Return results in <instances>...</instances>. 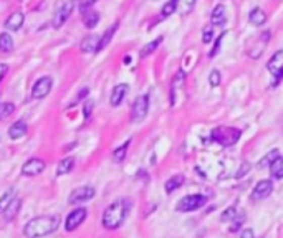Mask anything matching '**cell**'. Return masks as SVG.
I'll return each mask as SVG.
<instances>
[{
    "mask_svg": "<svg viewBox=\"0 0 283 238\" xmlns=\"http://www.w3.org/2000/svg\"><path fill=\"white\" fill-rule=\"evenodd\" d=\"M162 40H164V37H158V38H154L153 41H149V43H146L141 48V56L143 58H146L149 55H153V53L158 50V46L162 43Z\"/></svg>",
    "mask_w": 283,
    "mask_h": 238,
    "instance_id": "26",
    "label": "cell"
},
{
    "mask_svg": "<svg viewBox=\"0 0 283 238\" xmlns=\"http://www.w3.org/2000/svg\"><path fill=\"white\" fill-rule=\"evenodd\" d=\"M17 197V190L15 189H9L0 195V215H4V212L7 210V207L15 200Z\"/></svg>",
    "mask_w": 283,
    "mask_h": 238,
    "instance_id": "22",
    "label": "cell"
},
{
    "mask_svg": "<svg viewBox=\"0 0 283 238\" xmlns=\"http://www.w3.org/2000/svg\"><path fill=\"white\" fill-rule=\"evenodd\" d=\"M131 141H126L124 144H121L118 149H114L113 151V160L114 162H123L126 159V154H128V149H129Z\"/></svg>",
    "mask_w": 283,
    "mask_h": 238,
    "instance_id": "29",
    "label": "cell"
},
{
    "mask_svg": "<svg viewBox=\"0 0 283 238\" xmlns=\"http://www.w3.org/2000/svg\"><path fill=\"white\" fill-rule=\"evenodd\" d=\"M93 109H95V101L93 99H86L85 103H83V116H85V119H89Z\"/></svg>",
    "mask_w": 283,
    "mask_h": 238,
    "instance_id": "35",
    "label": "cell"
},
{
    "mask_svg": "<svg viewBox=\"0 0 283 238\" xmlns=\"http://www.w3.org/2000/svg\"><path fill=\"white\" fill-rule=\"evenodd\" d=\"M209 83H210V86H219L220 85V73H219V70H212V71H210Z\"/></svg>",
    "mask_w": 283,
    "mask_h": 238,
    "instance_id": "36",
    "label": "cell"
},
{
    "mask_svg": "<svg viewBox=\"0 0 283 238\" xmlns=\"http://www.w3.org/2000/svg\"><path fill=\"white\" fill-rule=\"evenodd\" d=\"M240 136H242V131L237 128H230V126H219L212 131L210 134V139L214 142H217L222 147H232L235 146Z\"/></svg>",
    "mask_w": 283,
    "mask_h": 238,
    "instance_id": "3",
    "label": "cell"
},
{
    "mask_svg": "<svg viewBox=\"0 0 283 238\" xmlns=\"http://www.w3.org/2000/svg\"><path fill=\"white\" fill-rule=\"evenodd\" d=\"M9 73V67L5 63H0V83L4 81V78H5V75Z\"/></svg>",
    "mask_w": 283,
    "mask_h": 238,
    "instance_id": "41",
    "label": "cell"
},
{
    "mask_svg": "<svg viewBox=\"0 0 283 238\" xmlns=\"http://www.w3.org/2000/svg\"><path fill=\"white\" fill-rule=\"evenodd\" d=\"M176 12H177V0H169V2H166L162 5L161 17L162 19H167V17H171L172 14H176Z\"/></svg>",
    "mask_w": 283,
    "mask_h": 238,
    "instance_id": "30",
    "label": "cell"
},
{
    "mask_svg": "<svg viewBox=\"0 0 283 238\" xmlns=\"http://www.w3.org/2000/svg\"><path fill=\"white\" fill-rule=\"evenodd\" d=\"M131 210V200L129 199H116L106 207L101 217V225L106 230H118L128 218V213Z\"/></svg>",
    "mask_w": 283,
    "mask_h": 238,
    "instance_id": "1",
    "label": "cell"
},
{
    "mask_svg": "<svg viewBox=\"0 0 283 238\" xmlns=\"http://www.w3.org/2000/svg\"><path fill=\"white\" fill-rule=\"evenodd\" d=\"M45 169H46V164H45L43 159L32 157V159H28L27 162L22 165V175H25V177H37V175L41 174V172H45Z\"/></svg>",
    "mask_w": 283,
    "mask_h": 238,
    "instance_id": "11",
    "label": "cell"
},
{
    "mask_svg": "<svg viewBox=\"0 0 283 238\" xmlns=\"http://www.w3.org/2000/svg\"><path fill=\"white\" fill-rule=\"evenodd\" d=\"M268 40H270V32L268 30H265L260 35H258L257 38H254V41L249 45V48H247V55H249L252 60H257L262 56L263 50L267 48L268 45Z\"/></svg>",
    "mask_w": 283,
    "mask_h": 238,
    "instance_id": "9",
    "label": "cell"
},
{
    "mask_svg": "<svg viewBox=\"0 0 283 238\" xmlns=\"http://www.w3.org/2000/svg\"><path fill=\"white\" fill-rule=\"evenodd\" d=\"M98 48H100V37L95 33L86 35L80 43V50L83 53H98Z\"/></svg>",
    "mask_w": 283,
    "mask_h": 238,
    "instance_id": "16",
    "label": "cell"
},
{
    "mask_svg": "<svg viewBox=\"0 0 283 238\" xmlns=\"http://www.w3.org/2000/svg\"><path fill=\"white\" fill-rule=\"evenodd\" d=\"M95 2L96 0H78V9H80V12H85L89 7H93Z\"/></svg>",
    "mask_w": 283,
    "mask_h": 238,
    "instance_id": "39",
    "label": "cell"
},
{
    "mask_svg": "<svg viewBox=\"0 0 283 238\" xmlns=\"http://www.w3.org/2000/svg\"><path fill=\"white\" fill-rule=\"evenodd\" d=\"M75 167V157H65L60 160V164H58V167H57V177H62V175H66V174H70L71 170H73Z\"/></svg>",
    "mask_w": 283,
    "mask_h": 238,
    "instance_id": "21",
    "label": "cell"
},
{
    "mask_svg": "<svg viewBox=\"0 0 283 238\" xmlns=\"http://www.w3.org/2000/svg\"><path fill=\"white\" fill-rule=\"evenodd\" d=\"M249 22L255 27H262L267 23V14H265L263 9H260V7L252 9V12L249 14Z\"/></svg>",
    "mask_w": 283,
    "mask_h": 238,
    "instance_id": "20",
    "label": "cell"
},
{
    "mask_svg": "<svg viewBox=\"0 0 283 238\" xmlns=\"http://www.w3.org/2000/svg\"><path fill=\"white\" fill-rule=\"evenodd\" d=\"M239 215V213H237V208L235 207H230V208H227V210H225V213H222V220H224V222H225V220H233V218H235Z\"/></svg>",
    "mask_w": 283,
    "mask_h": 238,
    "instance_id": "37",
    "label": "cell"
},
{
    "mask_svg": "<svg viewBox=\"0 0 283 238\" xmlns=\"http://www.w3.org/2000/svg\"><path fill=\"white\" fill-rule=\"evenodd\" d=\"M244 220H245V217L244 215H239V218L237 220H233L232 222V225H230V231H239L240 228H242V223H244Z\"/></svg>",
    "mask_w": 283,
    "mask_h": 238,
    "instance_id": "38",
    "label": "cell"
},
{
    "mask_svg": "<svg viewBox=\"0 0 283 238\" xmlns=\"http://www.w3.org/2000/svg\"><path fill=\"white\" fill-rule=\"evenodd\" d=\"M214 38V32H212V28H207V30H204V33H202V43H210Z\"/></svg>",
    "mask_w": 283,
    "mask_h": 238,
    "instance_id": "40",
    "label": "cell"
},
{
    "mask_svg": "<svg viewBox=\"0 0 283 238\" xmlns=\"http://www.w3.org/2000/svg\"><path fill=\"white\" fill-rule=\"evenodd\" d=\"M276 157H278V151H276V149H273L272 152H268L267 156H265V157L260 160V162H258V167H260V169H263V167H270V164H272Z\"/></svg>",
    "mask_w": 283,
    "mask_h": 238,
    "instance_id": "32",
    "label": "cell"
},
{
    "mask_svg": "<svg viewBox=\"0 0 283 238\" xmlns=\"http://www.w3.org/2000/svg\"><path fill=\"white\" fill-rule=\"evenodd\" d=\"M15 111V104L14 103H4L0 104V121L5 117H9L10 114H14Z\"/></svg>",
    "mask_w": 283,
    "mask_h": 238,
    "instance_id": "33",
    "label": "cell"
},
{
    "mask_svg": "<svg viewBox=\"0 0 283 238\" xmlns=\"http://www.w3.org/2000/svg\"><path fill=\"white\" fill-rule=\"evenodd\" d=\"M100 23V14L95 10H85L83 12V25L86 28H95Z\"/></svg>",
    "mask_w": 283,
    "mask_h": 238,
    "instance_id": "24",
    "label": "cell"
},
{
    "mask_svg": "<svg viewBox=\"0 0 283 238\" xmlns=\"http://www.w3.org/2000/svg\"><path fill=\"white\" fill-rule=\"evenodd\" d=\"M88 217V210L85 207H78L75 210H71L65 218V230L66 231H75L80 228V225L85 223V220Z\"/></svg>",
    "mask_w": 283,
    "mask_h": 238,
    "instance_id": "7",
    "label": "cell"
},
{
    "mask_svg": "<svg viewBox=\"0 0 283 238\" xmlns=\"http://www.w3.org/2000/svg\"><path fill=\"white\" fill-rule=\"evenodd\" d=\"M60 227L58 215H40L28 220L23 227V235L27 238H43L46 235L55 233Z\"/></svg>",
    "mask_w": 283,
    "mask_h": 238,
    "instance_id": "2",
    "label": "cell"
},
{
    "mask_svg": "<svg viewBox=\"0 0 283 238\" xmlns=\"http://www.w3.org/2000/svg\"><path fill=\"white\" fill-rule=\"evenodd\" d=\"M118 27H119V23H118V22H116V23H113V25H111L110 28H108L105 33H103V37L100 38V48H98V51L105 50L106 46L111 43V40H113V37H114V33H116Z\"/></svg>",
    "mask_w": 283,
    "mask_h": 238,
    "instance_id": "23",
    "label": "cell"
},
{
    "mask_svg": "<svg viewBox=\"0 0 283 238\" xmlns=\"http://www.w3.org/2000/svg\"><path fill=\"white\" fill-rule=\"evenodd\" d=\"M12 50H14V38H12V35L7 32L0 33V51L10 53Z\"/></svg>",
    "mask_w": 283,
    "mask_h": 238,
    "instance_id": "27",
    "label": "cell"
},
{
    "mask_svg": "<svg viewBox=\"0 0 283 238\" xmlns=\"http://www.w3.org/2000/svg\"><path fill=\"white\" fill-rule=\"evenodd\" d=\"M128 91H129V86L124 85V83H119V85H116L113 88L111 96H110V104L113 106V108H116V106H119L123 103Z\"/></svg>",
    "mask_w": 283,
    "mask_h": 238,
    "instance_id": "15",
    "label": "cell"
},
{
    "mask_svg": "<svg viewBox=\"0 0 283 238\" xmlns=\"http://www.w3.org/2000/svg\"><path fill=\"white\" fill-rule=\"evenodd\" d=\"M197 0H177V12L182 15H187L194 9Z\"/></svg>",
    "mask_w": 283,
    "mask_h": 238,
    "instance_id": "31",
    "label": "cell"
},
{
    "mask_svg": "<svg viewBox=\"0 0 283 238\" xmlns=\"http://www.w3.org/2000/svg\"><path fill=\"white\" fill-rule=\"evenodd\" d=\"M225 37V33H222L219 35V38H215L214 41V46H212V50L209 51V58H214V56H217V53L220 51V46H222V40H224Z\"/></svg>",
    "mask_w": 283,
    "mask_h": 238,
    "instance_id": "34",
    "label": "cell"
},
{
    "mask_svg": "<svg viewBox=\"0 0 283 238\" xmlns=\"http://www.w3.org/2000/svg\"><path fill=\"white\" fill-rule=\"evenodd\" d=\"M210 23L214 27H224L227 23V9L222 4H219L212 10V14H210Z\"/></svg>",
    "mask_w": 283,
    "mask_h": 238,
    "instance_id": "18",
    "label": "cell"
},
{
    "mask_svg": "<svg viewBox=\"0 0 283 238\" xmlns=\"http://www.w3.org/2000/svg\"><path fill=\"white\" fill-rule=\"evenodd\" d=\"M28 133V126L25 121H22V119H19V121H15L12 126L9 128V138L12 141H19L22 139L23 136H27Z\"/></svg>",
    "mask_w": 283,
    "mask_h": 238,
    "instance_id": "17",
    "label": "cell"
},
{
    "mask_svg": "<svg viewBox=\"0 0 283 238\" xmlns=\"http://www.w3.org/2000/svg\"><path fill=\"white\" fill-rule=\"evenodd\" d=\"M20 207H22V199H17V197H15V200L12 202V204L7 207V210L4 212L5 220H7V222H12V220H14L17 215H19Z\"/></svg>",
    "mask_w": 283,
    "mask_h": 238,
    "instance_id": "25",
    "label": "cell"
},
{
    "mask_svg": "<svg viewBox=\"0 0 283 238\" xmlns=\"http://www.w3.org/2000/svg\"><path fill=\"white\" fill-rule=\"evenodd\" d=\"M272 192H273V182L270 181V178H263V181L258 182L254 187V190H252L250 199L252 200H263V199L270 197Z\"/></svg>",
    "mask_w": 283,
    "mask_h": 238,
    "instance_id": "13",
    "label": "cell"
},
{
    "mask_svg": "<svg viewBox=\"0 0 283 238\" xmlns=\"http://www.w3.org/2000/svg\"><path fill=\"white\" fill-rule=\"evenodd\" d=\"M73 9H75V0H62V2L58 4V7L55 10V14H53V19H52V25L53 28H62L66 20L70 19V15L73 14Z\"/></svg>",
    "mask_w": 283,
    "mask_h": 238,
    "instance_id": "5",
    "label": "cell"
},
{
    "mask_svg": "<svg viewBox=\"0 0 283 238\" xmlns=\"http://www.w3.org/2000/svg\"><path fill=\"white\" fill-rule=\"evenodd\" d=\"M240 236H242V238H255V236H254V231H252L250 228L244 230V231H242V235H240Z\"/></svg>",
    "mask_w": 283,
    "mask_h": 238,
    "instance_id": "42",
    "label": "cell"
},
{
    "mask_svg": "<svg viewBox=\"0 0 283 238\" xmlns=\"http://www.w3.org/2000/svg\"><path fill=\"white\" fill-rule=\"evenodd\" d=\"M53 88V78L52 76H41L37 81H35V85L32 88V98L33 99H43L46 98L48 94H50Z\"/></svg>",
    "mask_w": 283,
    "mask_h": 238,
    "instance_id": "10",
    "label": "cell"
},
{
    "mask_svg": "<svg viewBox=\"0 0 283 238\" xmlns=\"http://www.w3.org/2000/svg\"><path fill=\"white\" fill-rule=\"evenodd\" d=\"M149 111V94H141L134 99L131 108V121L132 123H143L148 116Z\"/></svg>",
    "mask_w": 283,
    "mask_h": 238,
    "instance_id": "6",
    "label": "cell"
},
{
    "mask_svg": "<svg viewBox=\"0 0 283 238\" xmlns=\"http://www.w3.org/2000/svg\"><path fill=\"white\" fill-rule=\"evenodd\" d=\"M267 70L275 76L276 83L283 78V50H278L273 53L272 58H270L267 63Z\"/></svg>",
    "mask_w": 283,
    "mask_h": 238,
    "instance_id": "12",
    "label": "cell"
},
{
    "mask_svg": "<svg viewBox=\"0 0 283 238\" xmlns=\"http://www.w3.org/2000/svg\"><path fill=\"white\" fill-rule=\"evenodd\" d=\"M23 22H25V14L19 10V12H14V14H10L7 17L4 27L7 30H10V32H19V30L23 27Z\"/></svg>",
    "mask_w": 283,
    "mask_h": 238,
    "instance_id": "14",
    "label": "cell"
},
{
    "mask_svg": "<svg viewBox=\"0 0 283 238\" xmlns=\"http://www.w3.org/2000/svg\"><path fill=\"white\" fill-rule=\"evenodd\" d=\"M88 91L89 89L88 88H83L80 93H78V99H81V98H85V96H88Z\"/></svg>",
    "mask_w": 283,
    "mask_h": 238,
    "instance_id": "43",
    "label": "cell"
},
{
    "mask_svg": "<svg viewBox=\"0 0 283 238\" xmlns=\"http://www.w3.org/2000/svg\"><path fill=\"white\" fill-rule=\"evenodd\" d=\"M206 204H207V199H206V195H202V194L185 195V197H182L176 204V212H180V213L194 212V210H199V208H202Z\"/></svg>",
    "mask_w": 283,
    "mask_h": 238,
    "instance_id": "4",
    "label": "cell"
},
{
    "mask_svg": "<svg viewBox=\"0 0 283 238\" xmlns=\"http://www.w3.org/2000/svg\"><path fill=\"white\" fill-rule=\"evenodd\" d=\"M96 195V189L93 186H81L76 187L75 190H71L68 195V204L71 205H80L83 202L91 200Z\"/></svg>",
    "mask_w": 283,
    "mask_h": 238,
    "instance_id": "8",
    "label": "cell"
},
{
    "mask_svg": "<svg viewBox=\"0 0 283 238\" xmlns=\"http://www.w3.org/2000/svg\"><path fill=\"white\" fill-rule=\"evenodd\" d=\"M184 175L182 174H176V175H172L171 178H167L166 184H164V190H166V194H172V192H176L177 189H180L184 186Z\"/></svg>",
    "mask_w": 283,
    "mask_h": 238,
    "instance_id": "19",
    "label": "cell"
},
{
    "mask_svg": "<svg viewBox=\"0 0 283 238\" xmlns=\"http://www.w3.org/2000/svg\"><path fill=\"white\" fill-rule=\"evenodd\" d=\"M270 174L273 178H283V157L278 156L270 164Z\"/></svg>",
    "mask_w": 283,
    "mask_h": 238,
    "instance_id": "28",
    "label": "cell"
}]
</instances>
